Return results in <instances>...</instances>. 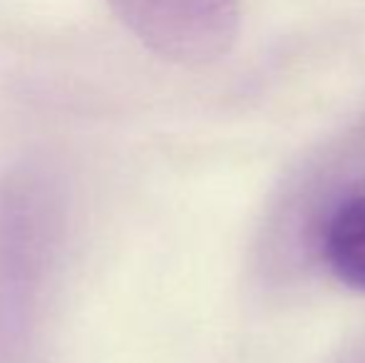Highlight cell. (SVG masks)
<instances>
[{
  "label": "cell",
  "instance_id": "obj_3",
  "mask_svg": "<svg viewBox=\"0 0 365 363\" xmlns=\"http://www.w3.org/2000/svg\"><path fill=\"white\" fill-rule=\"evenodd\" d=\"M338 363H365V341L361 346H353L351 351H346V354L338 359Z\"/></svg>",
  "mask_w": 365,
  "mask_h": 363
},
{
  "label": "cell",
  "instance_id": "obj_2",
  "mask_svg": "<svg viewBox=\"0 0 365 363\" xmlns=\"http://www.w3.org/2000/svg\"><path fill=\"white\" fill-rule=\"evenodd\" d=\"M323 252L341 284L365 291V194L338 204L326 224Z\"/></svg>",
  "mask_w": 365,
  "mask_h": 363
},
{
  "label": "cell",
  "instance_id": "obj_1",
  "mask_svg": "<svg viewBox=\"0 0 365 363\" xmlns=\"http://www.w3.org/2000/svg\"><path fill=\"white\" fill-rule=\"evenodd\" d=\"M149 53L174 65H212L239 35V0H107Z\"/></svg>",
  "mask_w": 365,
  "mask_h": 363
}]
</instances>
